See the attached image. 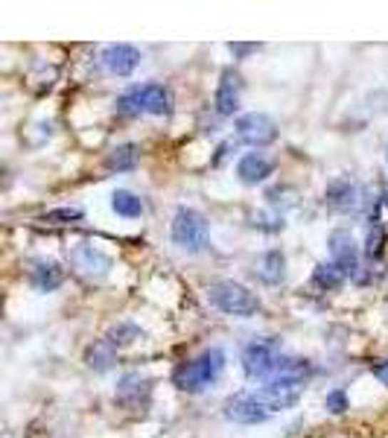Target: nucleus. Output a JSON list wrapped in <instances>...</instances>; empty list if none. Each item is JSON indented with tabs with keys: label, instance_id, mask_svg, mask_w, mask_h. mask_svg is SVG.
<instances>
[{
	"label": "nucleus",
	"instance_id": "obj_1",
	"mask_svg": "<svg viewBox=\"0 0 388 438\" xmlns=\"http://www.w3.org/2000/svg\"><path fill=\"white\" fill-rule=\"evenodd\" d=\"M225 368V351L222 348H208L202 351L196 360L184 362L178 371H175V386L187 394H199L205 392L208 386H213L219 380V374Z\"/></svg>",
	"mask_w": 388,
	"mask_h": 438
},
{
	"label": "nucleus",
	"instance_id": "obj_2",
	"mask_svg": "<svg viewBox=\"0 0 388 438\" xmlns=\"http://www.w3.org/2000/svg\"><path fill=\"white\" fill-rule=\"evenodd\" d=\"M208 301L219 312H225V316H237V319H248L260 312V298L248 287L237 284V280H213L208 287Z\"/></svg>",
	"mask_w": 388,
	"mask_h": 438
},
{
	"label": "nucleus",
	"instance_id": "obj_3",
	"mask_svg": "<svg viewBox=\"0 0 388 438\" xmlns=\"http://www.w3.org/2000/svg\"><path fill=\"white\" fill-rule=\"evenodd\" d=\"M117 111L123 114H170L173 111V93L164 85H141L117 97Z\"/></svg>",
	"mask_w": 388,
	"mask_h": 438
},
{
	"label": "nucleus",
	"instance_id": "obj_4",
	"mask_svg": "<svg viewBox=\"0 0 388 438\" xmlns=\"http://www.w3.org/2000/svg\"><path fill=\"white\" fill-rule=\"evenodd\" d=\"M173 243L187 255H199L205 252V245L210 240L208 234V219L196 208H178L173 216Z\"/></svg>",
	"mask_w": 388,
	"mask_h": 438
},
{
	"label": "nucleus",
	"instance_id": "obj_5",
	"mask_svg": "<svg viewBox=\"0 0 388 438\" xmlns=\"http://www.w3.org/2000/svg\"><path fill=\"white\" fill-rule=\"evenodd\" d=\"M251 394H254V400L260 403L269 415L283 412V409H292V406L301 400V394H304V377H275L266 386L254 389Z\"/></svg>",
	"mask_w": 388,
	"mask_h": 438
},
{
	"label": "nucleus",
	"instance_id": "obj_6",
	"mask_svg": "<svg viewBox=\"0 0 388 438\" xmlns=\"http://www.w3.org/2000/svg\"><path fill=\"white\" fill-rule=\"evenodd\" d=\"M280 351L275 339H257L242 351V371L248 380H275L280 368Z\"/></svg>",
	"mask_w": 388,
	"mask_h": 438
},
{
	"label": "nucleus",
	"instance_id": "obj_7",
	"mask_svg": "<svg viewBox=\"0 0 388 438\" xmlns=\"http://www.w3.org/2000/svg\"><path fill=\"white\" fill-rule=\"evenodd\" d=\"M237 138L248 146H266L277 138V123L263 111H248L237 117Z\"/></svg>",
	"mask_w": 388,
	"mask_h": 438
},
{
	"label": "nucleus",
	"instance_id": "obj_8",
	"mask_svg": "<svg viewBox=\"0 0 388 438\" xmlns=\"http://www.w3.org/2000/svg\"><path fill=\"white\" fill-rule=\"evenodd\" d=\"M71 266H73L79 275H85V277L100 280V277H106V275L111 272L114 263H111V258H108L106 252H100L96 245L79 243V245L71 248Z\"/></svg>",
	"mask_w": 388,
	"mask_h": 438
},
{
	"label": "nucleus",
	"instance_id": "obj_9",
	"mask_svg": "<svg viewBox=\"0 0 388 438\" xmlns=\"http://www.w3.org/2000/svg\"><path fill=\"white\" fill-rule=\"evenodd\" d=\"M222 412H225V418L234 421V424H263V421H269V412L254 400L251 392L231 394L228 400H225Z\"/></svg>",
	"mask_w": 388,
	"mask_h": 438
},
{
	"label": "nucleus",
	"instance_id": "obj_10",
	"mask_svg": "<svg viewBox=\"0 0 388 438\" xmlns=\"http://www.w3.org/2000/svg\"><path fill=\"white\" fill-rule=\"evenodd\" d=\"M325 202H327L330 210H339V213L359 210V208H362V187L353 184L350 178H336V181H330V187H327Z\"/></svg>",
	"mask_w": 388,
	"mask_h": 438
},
{
	"label": "nucleus",
	"instance_id": "obj_11",
	"mask_svg": "<svg viewBox=\"0 0 388 438\" xmlns=\"http://www.w3.org/2000/svg\"><path fill=\"white\" fill-rule=\"evenodd\" d=\"M103 68L114 76H128V73H135L138 65H141V50L132 47V44H108L103 50Z\"/></svg>",
	"mask_w": 388,
	"mask_h": 438
},
{
	"label": "nucleus",
	"instance_id": "obj_12",
	"mask_svg": "<svg viewBox=\"0 0 388 438\" xmlns=\"http://www.w3.org/2000/svg\"><path fill=\"white\" fill-rule=\"evenodd\" d=\"M327 245H330L333 263L344 272V277L347 275H357V269H359V248H357V243H353V237L347 231H333L330 240H327Z\"/></svg>",
	"mask_w": 388,
	"mask_h": 438
},
{
	"label": "nucleus",
	"instance_id": "obj_13",
	"mask_svg": "<svg viewBox=\"0 0 388 438\" xmlns=\"http://www.w3.org/2000/svg\"><path fill=\"white\" fill-rule=\"evenodd\" d=\"M240 93H242V79H240L237 71L228 68V71L222 73L219 85H216V100H213L216 114L219 117H231L240 108Z\"/></svg>",
	"mask_w": 388,
	"mask_h": 438
},
{
	"label": "nucleus",
	"instance_id": "obj_14",
	"mask_svg": "<svg viewBox=\"0 0 388 438\" xmlns=\"http://www.w3.org/2000/svg\"><path fill=\"white\" fill-rule=\"evenodd\" d=\"M152 394V380L149 377H141V374H126V377L117 383V392L114 397L128 406V409H138V406H143Z\"/></svg>",
	"mask_w": 388,
	"mask_h": 438
},
{
	"label": "nucleus",
	"instance_id": "obj_15",
	"mask_svg": "<svg viewBox=\"0 0 388 438\" xmlns=\"http://www.w3.org/2000/svg\"><path fill=\"white\" fill-rule=\"evenodd\" d=\"M254 275L269 287L280 284V280L286 277V255L280 252V248H269V252H263L254 260Z\"/></svg>",
	"mask_w": 388,
	"mask_h": 438
},
{
	"label": "nucleus",
	"instance_id": "obj_16",
	"mask_svg": "<svg viewBox=\"0 0 388 438\" xmlns=\"http://www.w3.org/2000/svg\"><path fill=\"white\" fill-rule=\"evenodd\" d=\"M61 280H64V269L53 260H39V263H32L29 269V284L36 287L39 292H53L61 287Z\"/></svg>",
	"mask_w": 388,
	"mask_h": 438
},
{
	"label": "nucleus",
	"instance_id": "obj_17",
	"mask_svg": "<svg viewBox=\"0 0 388 438\" xmlns=\"http://www.w3.org/2000/svg\"><path fill=\"white\" fill-rule=\"evenodd\" d=\"M272 170H275L272 161L263 158V155H257V152L242 155L240 164H237V175H240L242 184H263L272 175Z\"/></svg>",
	"mask_w": 388,
	"mask_h": 438
},
{
	"label": "nucleus",
	"instance_id": "obj_18",
	"mask_svg": "<svg viewBox=\"0 0 388 438\" xmlns=\"http://www.w3.org/2000/svg\"><path fill=\"white\" fill-rule=\"evenodd\" d=\"M138 146L135 143H123V146H114L108 152V158H106V167L111 173H128V170H135L138 167Z\"/></svg>",
	"mask_w": 388,
	"mask_h": 438
},
{
	"label": "nucleus",
	"instance_id": "obj_19",
	"mask_svg": "<svg viewBox=\"0 0 388 438\" xmlns=\"http://www.w3.org/2000/svg\"><path fill=\"white\" fill-rule=\"evenodd\" d=\"M111 208H114V213L123 216V219H138V216L143 213V202H141V196H135L132 190H114V193H111Z\"/></svg>",
	"mask_w": 388,
	"mask_h": 438
},
{
	"label": "nucleus",
	"instance_id": "obj_20",
	"mask_svg": "<svg viewBox=\"0 0 388 438\" xmlns=\"http://www.w3.org/2000/svg\"><path fill=\"white\" fill-rule=\"evenodd\" d=\"M143 336V330L138 327V325H132V322H120V325H114L108 333H106V342L111 348H128V345H135V342Z\"/></svg>",
	"mask_w": 388,
	"mask_h": 438
},
{
	"label": "nucleus",
	"instance_id": "obj_21",
	"mask_svg": "<svg viewBox=\"0 0 388 438\" xmlns=\"http://www.w3.org/2000/svg\"><path fill=\"white\" fill-rule=\"evenodd\" d=\"M342 280H344V272L336 263H318L312 272L315 290H336V287H342Z\"/></svg>",
	"mask_w": 388,
	"mask_h": 438
},
{
	"label": "nucleus",
	"instance_id": "obj_22",
	"mask_svg": "<svg viewBox=\"0 0 388 438\" xmlns=\"http://www.w3.org/2000/svg\"><path fill=\"white\" fill-rule=\"evenodd\" d=\"M111 362H114V348L108 345L106 339L96 342L93 348H88V365H91L93 371H108Z\"/></svg>",
	"mask_w": 388,
	"mask_h": 438
},
{
	"label": "nucleus",
	"instance_id": "obj_23",
	"mask_svg": "<svg viewBox=\"0 0 388 438\" xmlns=\"http://www.w3.org/2000/svg\"><path fill=\"white\" fill-rule=\"evenodd\" d=\"M82 219V210L79 208H56V210H47L41 216V223H53V225H68V223H76Z\"/></svg>",
	"mask_w": 388,
	"mask_h": 438
},
{
	"label": "nucleus",
	"instance_id": "obj_24",
	"mask_svg": "<svg viewBox=\"0 0 388 438\" xmlns=\"http://www.w3.org/2000/svg\"><path fill=\"white\" fill-rule=\"evenodd\" d=\"M382 243H385V228L379 223H374V228L368 231V255L379 258L382 255Z\"/></svg>",
	"mask_w": 388,
	"mask_h": 438
},
{
	"label": "nucleus",
	"instance_id": "obj_25",
	"mask_svg": "<svg viewBox=\"0 0 388 438\" xmlns=\"http://www.w3.org/2000/svg\"><path fill=\"white\" fill-rule=\"evenodd\" d=\"M325 406H327L333 415H342V412L347 409V394H344L342 389H336V392H330V394L325 397Z\"/></svg>",
	"mask_w": 388,
	"mask_h": 438
},
{
	"label": "nucleus",
	"instance_id": "obj_26",
	"mask_svg": "<svg viewBox=\"0 0 388 438\" xmlns=\"http://www.w3.org/2000/svg\"><path fill=\"white\" fill-rule=\"evenodd\" d=\"M234 56H248V53H257L260 50V44H228Z\"/></svg>",
	"mask_w": 388,
	"mask_h": 438
},
{
	"label": "nucleus",
	"instance_id": "obj_27",
	"mask_svg": "<svg viewBox=\"0 0 388 438\" xmlns=\"http://www.w3.org/2000/svg\"><path fill=\"white\" fill-rule=\"evenodd\" d=\"M374 374H377V380H379L382 386H388V362L377 365V368H374Z\"/></svg>",
	"mask_w": 388,
	"mask_h": 438
},
{
	"label": "nucleus",
	"instance_id": "obj_28",
	"mask_svg": "<svg viewBox=\"0 0 388 438\" xmlns=\"http://www.w3.org/2000/svg\"><path fill=\"white\" fill-rule=\"evenodd\" d=\"M382 199H385V205H388V190H385V196H382Z\"/></svg>",
	"mask_w": 388,
	"mask_h": 438
},
{
	"label": "nucleus",
	"instance_id": "obj_29",
	"mask_svg": "<svg viewBox=\"0 0 388 438\" xmlns=\"http://www.w3.org/2000/svg\"><path fill=\"white\" fill-rule=\"evenodd\" d=\"M385 161H388V146H385Z\"/></svg>",
	"mask_w": 388,
	"mask_h": 438
}]
</instances>
